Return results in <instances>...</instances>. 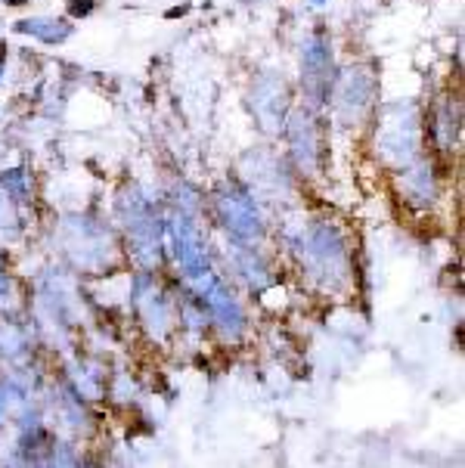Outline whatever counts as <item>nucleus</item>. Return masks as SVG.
Segmentation results:
<instances>
[{
  "label": "nucleus",
  "mask_w": 465,
  "mask_h": 468,
  "mask_svg": "<svg viewBox=\"0 0 465 468\" xmlns=\"http://www.w3.org/2000/svg\"><path fill=\"white\" fill-rule=\"evenodd\" d=\"M6 4H22V0H6Z\"/></svg>",
  "instance_id": "nucleus-4"
},
{
  "label": "nucleus",
  "mask_w": 465,
  "mask_h": 468,
  "mask_svg": "<svg viewBox=\"0 0 465 468\" xmlns=\"http://www.w3.org/2000/svg\"><path fill=\"white\" fill-rule=\"evenodd\" d=\"M16 31L19 35H35L41 37V41L47 44H59L69 37V31H72V26L62 19H53V16H35V19H22L16 22Z\"/></svg>",
  "instance_id": "nucleus-1"
},
{
  "label": "nucleus",
  "mask_w": 465,
  "mask_h": 468,
  "mask_svg": "<svg viewBox=\"0 0 465 468\" xmlns=\"http://www.w3.org/2000/svg\"><path fill=\"white\" fill-rule=\"evenodd\" d=\"M301 66H304L307 84H317V78H326V71H329V44H326V37H322V35L307 37Z\"/></svg>",
  "instance_id": "nucleus-2"
},
{
  "label": "nucleus",
  "mask_w": 465,
  "mask_h": 468,
  "mask_svg": "<svg viewBox=\"0 0 465 468\" xmlns=\"http://www.w3.org/2000/svg\"><path fill=\"white\" fill-rule=\"evenodd\" d=\"M93 10V0H69V13L72 16H88Z\"/></svg>",
  "instance_id": "nucleus-3"
}]
</instances>
